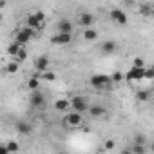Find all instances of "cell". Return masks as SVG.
I'll list each match as a JSON object with an SVG mask.
<instances>
[{
  "mask_svg": "<svg viewBox=\"0 0 154 154\" xmlns=\"http://www.w3.org/2000/svg\"><path fill=\"white\" fill-rule=\"evenodd\" d=\"M89 85L94 89H111L112 87V78L107 74H93L89 78Z\"/></svg>",
  "mask_w": 154,
  "mask_h": 154,
  "instance_id": "1",
  "label": "cell"
},
{
  "mask_svg": "<svg viewBox=\"0 0 154 154\" xmlns=\"http://www.w3.org/2000/svg\"><path fill=\"white\" fill-rule=\"evenodd\" d=\"M71 109H72V112H80V114H84V112H89L91 103H89V100H87L85 96L76 94V96L71 98Z\"/></svg>",
  "mask_w": 154,
  "mask_h": 154,
  "instance_id": "2",
  "label": "cell"
},
{
  "mask_svg": "<svg viewBox=\"0 0 154 154\" xmlns=\"http://www.w3.org/2000/svg\"><path fill=\"white\" fill-rule=\"evenodd\" d=\"M33 36H35V31L29 29L27 26H24V27H18V29L15 31L13 42H17V44H20V45L26 47V44H29V42L33 40Z\"/></svg>",
  "mask_w": 154,
  "mask_h": 154,
  "instance_id": "3",
  "label": "cell"
},
{
  "mask_svg": "<svg viewBox=\"0 0 154 154\" xmlns=\"http://www.w3.org/2000/svg\"><path fill=\"white\" fill-rule=\"evenodd\" d=\"M63 125L67 129H78L84 125V116L80 112H69L65 118H63Z\"/></svg>",
  "mask_w": 154,
  "mask_h": 154,
  "instance_id": "4",
  "label": "cell"
},
{
  "mask_svg": "<svg viewBox=\"0 0 154 154\" xmlns=\"http://www.w3.org/2000/svg\"><path fill=\"white\" fill-rule=\"evenodd\" d=\"M147 69V67H145ZM145 69H140V67H132L125 72V80L127 82H140V80H145Z\"/></svg>",
  "mask_w": 154,
  "mask_h": 154,
  "instance_id": "5",
  "label": "cell"
},
{
  "mask_svg": "<svg viewBox=\"0 0 154 154\" xmlns=\"http://www.w3.org/2000/svg\"><path fill=\"white\" fill-rule=\"evenodd\" d=\"M109 17H111V20L114 22V24H118V26H125L127 22H129V17H127V13L125 11H122V9H111V13H109Z\"/></svg>",
  "mask_w": 154,
  "mask_h": 154,
  "instance_id": "6",
  "label": "cell"
},
{
  "mask_svg": "<svg viewBox=\"0 0 154 154\" xmlns=\"http://www.w3.org/2000/svg\"><path fill=\"white\" fill-rule=\"evenodd\" d=\"M26 26H27L29 29H33V31H42V29L45 27V22H42L35 13H31V15L26 18Z\"/></svg>",
  "mask_w": 154,
  "mask_h": 154,
  "instance_id": "7",
  "label": "cell"
},
{
  "mask_svg": "<svg viewBox=\"0 0 154 154\" xmlns=\"http://www.w3.org/2000/svg\"><path fill=\"white\" fill-rule=\"evenodd\" d=\"M49 65H51V62H49V56H45V54H42V56H36L35 58V71L40 74V72H45V71H49Z\"/></svg>",
  "mask_w": 154,
  "mask_h": 154,
  "instance_id": "8",
  "label": "cell"
},
{
  "mask_svg": "<svg viewBox=\"0 0 154 154\" xmlns=\"http://www.w3.org/2000/svg\"><path fill=\"white\" fill-rule=\"evenodd\" d=\"M78 24H80L84 29L93 27V24H94V15H93V13H89V11L80 13V15H78Z\"/></svg>",
  "mask_w": 154,
  "mask_h": 154,
  "instance_id": "9",
  "label": "cell"
},
{
  "mask_svg": "<svg viewBox=\"0 0 154 154\" xmlns=\"http://www.w3.org/2000/svg\"><path fill=\"white\" fill-rule=\"evenodd\" d=\"M15 131H17L18 134H22V136H29V134L33 132V125H31L29 122H26V120H20V122L15 123Z\"/></svg>",
  "mask_w": 154,
  "mask_h": 154,
  "instance_id": "10",
  "label": "cell"
},
{
  "mask_svg": "<svg viewBox=\"0 0 154 154\" xmlns=\"http://www.w3.org/2000/svg\"><path fill=\"white\" fill-rule=\"evenodd\" d=\"M56 33H62V35H72V22L71 20H58L56 22Z\"/></svg>",
  "mask_w": 154,
  "mask_h": 154,
  "instance_id": "11",
  "label": "cell"
},
{
  "mask_svg": "<svg viewBox=\"0 0 154 154\" xmlns=\"http://www.w3.org/2000/svg\"><path fill=\"white\" fill-rule=\"evenodd\" d=\"M72 42V35H62V33H56L51 36V44L54 45H67Z\"/></svg>",
  "mask_w": 154,
  "mask_h": 154,
  "instance_id": "12",
  "label": "cell"
},
{
  "mask_svg": "<svg viewBox=\"0 0 154 154\" xmlns=\"http://www.w3.org/2000/svg\"><path fill=\"white\" fill-rule=\"evenodd\" d=\"M100 51H102L103 54H112V53L118 51V42H116V40H105V42H102Z\"/></svg>",
  "mask_w": 154,
  "mask_h": 154,
  "instance_id": "13",
  "label": "cell"
},
{
  "mask_svg": "<svg viewBox=\"0 0 154 154\" xmlns=\"http://www.w3.org/2000/svg\"><path fill=\"white\" fill-rule=\"evenodd\" d=\"M29 103H31L33 107H44V105H45V96H44V93H40V91L31 93V96H29Z\"/></svg>",
  "mask_w": 154,
  "mask_h": 154,
  "instance_id": "14",
  "label": "cell"
},
{
  "mask_svg": "<svg viewBox=\"0 0 154 154\" xmlns=\"http://www.w3.org/2000/svg\"><path fill=\"white\" fill-rule=\"evenodd\" d=\"M54 109L60 112H67L71 109V98H58L54 102Z\"/></svg>",
  "mask_w": 154,
  "mask_h": 154,
  "instance_id": "15",
  "label": "cell"
},
{
  "mask_svg": "<svg viewBox=\"0 0 154 154\" xmlns=\"http://www.w3.org/2000/svg\"><path fill=\"white\" fill-rule=\"evenodd\" d=\"M89 116H91V118H105V116H107V109L102 107V105H91Z\"/></svg>",
  "mask_w": 154,
  "mask_h": 154,
  "instance_id": "16",
  "label": "cell"
},
{
  "mask_svg": "<svg viewBox=\"0 0 154 154\" xmlns=\"http://www.w3.org/2000/svg\"><path fill=\"white\" fill-rule=\"evenodd\" d=\"M84 38H85L87 42H94V40H98V31L93 29V27L84 29Z\"/></svg>",
  "mask_w": 154,
  "mask_h": 154,
  "instance_id": "17",
  "label": "cell"
},
{
  "mask_svg": "<svg viewBox=\"0 0 154 154\" xmlns=\"http://www.w3.org/2000/svg\"><path fill=\"white\" fill-rule=\"evenodd\" d=\"M40 82H42V80L38 78V76H31V78L27 80V84H26V85H27V89H31V91L35 93V91H38V87H40Z\"/></svg>",
  "mask_w": 154,
  "mask_h": 154,
  "instance_id": "18",
  "label": "cell"
},
{
  "mask_svg": "<svg viewBox=\"0 0 154 154\" xmlns=\"http://www.w3.org/2000/svg\"><path fill=\"white\" fill-rule=\"evenodd\" d=\"M22 47H24V45H20V44H17V42H11V44H9V47H8V54L11 56V60L18 54V51H20Z\"/></svg>",
  "mask_w": 154,
  "mask_h": 154,
  "instance_id": "19",
  "label": "cell"
},
{
  "mask_svg": "<svg viewBox=\"0 0 154 154\" xmlns=\"http://www.w3.org/2000/svg\"><path fill=\"white\" fill-rule=\"evenodd\" d=\"M140 15H143V17H154V6H150V4H141V6H140Z\"/></svg>",
  "mask_w": 154,
  "mask_h": 154,
  "instance_id": "20",
  "label": "cell"
},
{
  "mask_svg": "<svg viewBox=\"0 0 154 154\" xmlns=\"http://www.w3.org/2000/svg\"><path fill=\"white\" fill-rule=\"evenodd\" d=\"M4 69H6V72L15 74V72H18V71H20V63H18V62H15V60H11V62H9Z\"/></svg>",
  "mask_w": 154,
  "mask_h": 154,
  "instance_id": "21",
  "label": "cell"
},
{
  "mask_svg": "<svg viewBox=\"0 0 154 154\" xmlns=\"http://www.w3.org/2000/svg\"><path fill=\"white\" fill-rule=\"evenodd\" d=\"M136 100H138V102H141V103H145V102H149V100H150V93H149V91H145V89H140V91L136 93Z\"/></svg>",
  "mask_w": 154,
  "mask_h": 154,
  "instance_id": "22",
  "label": "cell"
},
{
  "mask_svg": "<svg viewBox=\"0 0 154 154\" xmlns=\"http://www.w3.org/2000/svg\"><path fill=\"white\" fill-rule=\"evenodd\" d=\"M40 80H45V82H54L56 80V74L54 72H51V71H45V72H40V74H36Z\"/></svg>",
  "mask_w": 154,
  "mask_h": 154,
  "instance_id": "23",
  "label": "cell"
},
{
  "mask_svg": "<svg viewBox=\"0 0 154 154\" xmlns=\"http://www.w3.org/2000/svg\"><path fill=\"white\" fill-rule=\"evenodd\" d=\"M6 147H8V150H9L11 154H15V152H18V149H20V145H18V141H15V140H9V141H6Z\"/></svg>",
  "mask_w": 154,
  "mask_h": 154,
  "instance_id": "24",
  "label": "cell"
},
{
  "mask_svg": "<svg viewBox=\"0 0 154 154\" xmlns=\"http://www.w3.org/2000/svg\"><path fill=\"white\" fill-rule=\"evenodd\" d=\"M15 62H18V63H22V62H26L27 60V51H26V47H22L20 51H18V54L13 58Z\"/></svg>",
  "mask_w": 154,
  "mask_h": 154,
  "instance_id": "25",
  "label": "cell"
},
{
  "mask_svg": "<svg viewBox=\"0 0 154 154\" xmlns=\"http://www.w3.org/2000/svg\"><path fill=\"white\" fill-rule=\"evenodd\" d=\"M111 78H112V84H120V82L125 78V72H122V71H114V72L111 74Z\"/></svg>",
  "mask_w": 154,
  "mask_h": 154,
  "instance_id": "26",
  "label": "cell"
},
{
  "mask_svg": "<svg viewBox=\"0 0 154 154\" xmlns=\"http://www.w3.org/2000/svg\"><path fill=\"white\" fill-rule=\"evenodd\" d=\"M114 149H116V140L109 138L103 141V150H114Z\"/></svg>",
  "mask_w": 154,
  "mask_h": 154,
  "instance_id": "27",
  "label": "cell"
},
{
  "mask_svg": "<svg viewBox=\"0 0 154 154\" xmlns=\"http://www.w3.org/2000/svg\"><path fill=\"white\" fill-rule=\"evenodd\" d=\"M132 145H147V138L143 134H136L132 140Z\"/></svg>",
  "mask_w": 154,
  "mask_h": 154,
  "instance_id": "28",
  "label": "cell"
},
{
  "mask_svg": "<svg viewBox=\"0 0 154 154\" xmlns=\"http://www.w3.org/2000/svg\"><path fill=\"white\" fill-rule=\"evenodd\" d=\"M131 149H132L134 154H145L147 152V145H132L131 143Z\"/></svg>",
  "mask_w": 154,
  "mask_h": 154,
  "instance_id": "29",
  "label": "cell"
},
{
  "mask_svg": "<svg viewBox=\"0 0 154 154\" xmlns=\"http://www.w3.org/2000/svg\"><path fill=\"white\" fill-rule=\"evenodd\" d=\"M132 67H140V69H145V60L141 56H134L132 60Z\"/></svg>",
  "mask_w": 154,
  "mask_h": 154,
  "instance_id": "30",
  "label": "cell"
},
{
  "mask_svg": "<svg viewBox=\"0 0 154 154\" xmlns=\"http://www.w3.org/2000/svg\"><path fill=\"white\" fill-rule=\"evenodd\" d=\"M145 80H154V65L145 69Z\"/></svg>",
  "mask_w": 154,
  "mask_h": 154,
  "instance_id": "31",
  "label": "cell"
},
{
  "mask_svg": "<svg viewBox=\"0 0 154 154\" xmlns=\"http://www.w3.org/2000/svg\"><path fill=\"white\" fill-rule=\"evenodd\" d=\"M120 154H134V152H132V149H131V147H123Z\"/></svg>",
  "mask_w": 154,
  "mask_h": 154,
  "instance_id": "32",
  "label": "cell"
},
{
  "mask_svg": "<svg viewBox=\"0 0 154 154\" xmlns=\"http://www.w3.org/2000/svg\"><path fill=\"white\" fill-rule=\"evenodd\" d=\"M0 154H11V152L8 150V147H6V143H4V145H0Z\"/></svg>",
  "mask_w": 154,
  "mask_h": 154,
  "instance_id": "33",
  "label": "cell"
},
{
  "mask_svg": "<svg viewBox=\"0 0 154 154\" xmlns=\"http://www.w3.org/2000/svg\"><path fill=\"white\" fill-rule=\"evenodd\" d=\"M35 15H36V17H38V18H40L42 22H45V15H44L42 11H35Z\"/></svg>",
  "mask_w": 154,
  "mask_h": 154,
  "instance_id": "34",
  "label": "cell"
},
{
  "mask_svg": "<svg viewBox=\"0 0 154 154\" xmlns=\"http://www.w3.org/2000/svg\"><path fill=\"white\" fill-rule=\"evenodd\" d=\"M149 149H150V150H152V152H154V141H152V143H150V145H149Z\"/></svg>",
  "mask_w": 154,
  "mask_h": 154,
  "instance_id": "35",
  "label": "cell"
},
{
  "mask_svg": "<svg viewBox=\"0 0 154 154\" xmlns=\"http://www.w3.org/2000/svg\"><path fill=\"white\" fill-rule=\"evenodd\" d=\"M56 154H67V152H63V150H62V152H56Z\"/></svg>",
  "mask_w": 154,
  "mask_h": 154,
  "instance_id": "36",
  "label": "cell"
}]
</instances>
